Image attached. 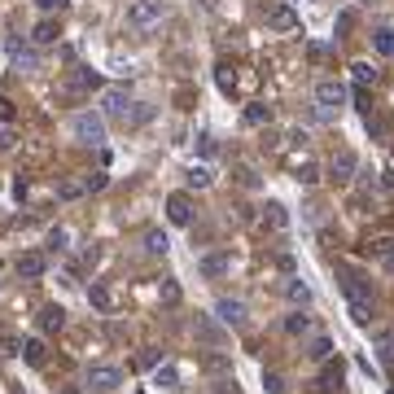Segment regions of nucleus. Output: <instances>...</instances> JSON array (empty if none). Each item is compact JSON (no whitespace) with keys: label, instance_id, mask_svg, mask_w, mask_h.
Wrapping results in <instances>:
<instances>
[{"label":"nucleus","instance_id":"obj_1","mask_svg":"<svg viewBox=\"0 0 394 394\" xmlns=\"http://www.w3.org/2000/svg\"><path fill=\"white\" fill-rule=\"evenodd\" d=\"M70 140L75 145H88V149H101L105 145V114L101 110H79V114H70Z\"/></svg>","mask_w":394,"mask_h":394},{"label":"nucleus","instance_id":"obj_2","mask_svg":"<svg viewBox=\"0 0 394 394\" xmlns=\"http://www.w3.org/2000/svg\"><path fill=\"white\" fill-rule=\"evenodd\" d=\"M162 22V0H131L127 5V27L131 31H153Z\"/></svg>","mask_w":394,"mask_h":394},{"label":"nucleus","instance_id":"obj_3","mask_svg":"<svg viewBox=\"0 0 394 394\" xmlns=\"http://www.w3.org/2000/svg\"><path fill=\"white\" fill-rule=\"evenodd\" d=\"M338 285L346 289V298H355V303H373V281H368L360 267H351V263L338 267Z\"/></svg>","mask_w":394,"mask_h":394},{"label":"nucleus","instance_id":"obj_4","mask_svg":"<svg viewBox=\"0 0 394 394\" xmlns=\"http://www.w3.org/2000/svg\"><path fill=\"white\" fill-rule=\"evenodd\" d=\"M88 386L101 390V394H114L118 386H123V368L118 364H92L88 368Z\"/></svg>","mask_w":394,"mask_h":394},{"label":"nucleus","instance_id":"obj_5","mask_svg":"<svg viewBox=\"0 0 394 394\" xmlns=\"http://www.w3.org/2000/svg\"><path fill=\"white\" fill-rule=\"evenodd\" d=\"M215 320L228 325V329H245L250 325V311H245L241 298H219V303H215Z\"/></svg>","mask_w":394,"mask_h":394},{"label":"nucleus","instance_id":"obj_6","mask_svg":"<svg viewBox=\"0 0 394 394\" xmlns=\"http://www.w3.org/2000/svg\"><path fill=\"white\" fill-rule=\"evenodd\" d=\"M101 114L105 118H123V123H127V118H131V92L127 88H105L101 92Z\"/></svg>","mask_w":394,"mask_h":394},{"label":"nucleus","instance_id":"obj_7","mask_svg":"<svg viewBox=\"0 0 394 394\" xmlns=\"http://www.w3.org/2000/svg\"><path fill=\"white\" fill-rule=\"evenodd\" d=\"M316 105H320V110H333V114H338L342 105H346V83H342V79H320V83H316Z\"/></svg>","mask_w":394,"mask_h":394},{"label":"nucleus","instance_id":"obj_8","mask_svg":"<svg viewBox=\"0 0 394 394\" xmlns=\"http://www.w3.org/2000/svg\"><path fill=\"white\" fill-rule=\"evenodd\" d=\"M355 171H360V158H355L351 149H338V153L329 158V180H333V184H351Z\"/></svg>","mask_w":394,"mask_h":394},{"label":"nucleus","instance_id":"obj_9","mask_svg":"<svg viewBox=\"0 0 394 394\" xmlns=\"http://www.w3.org/2000/svg\"><path fill=\"white\" fill-rule=\"evenodd\" d=\"M14 267H18L22 281H40L44 272H49V254H40V250H22V254L14 259Z\"/></svg>","mask_w":394,"mask_h":394},{"label":"nucleus","instance_id":"obj_10","mask_svg":"<svg viewBox=\"0 0 394 394\" xmlns=\"http://www.w3.org/2000/svg\"><path fill=\"white\" fill-rule=\"evenodd\" d=\"M166 219H171L175 228H188V223H193V197H188V193H171V197H166Z\"/></svg>","mask_w":394,"mask_h":394},{"label":"nucleus","instance_id":"obj_11","mask_svg":"<svg viewBox=\"0 0 394 394\" xmlns=\"http://www.w3.org/2000/svg\"><path fill=\"white\" fill-rule=\"evenodd\" d=\"M88 303H92V311H101V316H110L114 307H118V298H114V289L110 285H101V281H92L88 285Z\"/></svg>","mask_w":394,"mask_h":394},{"label":"nucleus","instance_id":"obj_12","mask_svg":"<svg viewBox=\"0 0 394 394\" xmlns=\"http://www.w3.org/2000/svg\"><path fill=\"white\" fill-rule=\"evenodd\" d=\"M35 325H40V333H62V329H66V311H62L57 303H49V307H40Z\"/></svg>","mask_w":394,"mask_h":394},{"label":"nucleus","instance_id":"obj_13","mask_svg":"<svg viewBox=\"0 0 394 394\" xmlns=\"http://www.w3.org/2000/svg\"><path fill=\"white\" fill-rule=\"evenodd\" d=\"M9 57H14L18 70H40V53L27 49V44H18V40H9Z\"/></svg>","mask_w":394,"mask_h":394},{"label":"nucleus","instance_id":"obj_14","mask_svg":"<svg viewBox=\"0 0 394 394\" xmlns=\"http://www.w3.org/2000/svg\"><path fill=\"white\" fill-rule=\"evenodd\" d=\"M153 386L158 390H180V368H175L171 360H162L158 368H153Z\"/></svg>","mask_w":394,"mask_h":394},{"label":"nucleus","instance_id":"obj_15","mask_svg":"<svg viewBox=\"0 0 394 394\" xmlns=\"http://www.w3.org/2000/svg\"><path fill=\"white\" fill-rule=\"evenodd\" d=\"M197 272H201L206 281H219L223 272H228V254H201V259H197Z\"/></svg>","mask_w":394,"mask_h":394},{"label":"nucleus","instance_id":"obj_16","mask_svg":"<svg viewBox=\"0 0 394 394\" xmlns=\"http://www.w3.org/2000/svg\"><path fill=\"white\" fill-rule=\"evenodd\" d=\"M285 298H289L294 307H311V285L298 281V276H289V281H285Z\"/></svg>","mask_w":394,"mask_h":394},{"label":"nucleus","instance_id":"obj_17","mask_svg":"<svg viewBox=\"0 0 394 394\" xmlns=\"http://www.w3.org/2000/svg\"><path fill=\"white\" fill-rule=\"evenodd\" d=\"M263 223L276 228V232H285V228H289V210H285L281 201H267V206H263Z\"/></svg>","mask_w":394,"mask_h":394},{"label":"nucleus","instance_id":"obj_18","mask_svg":"<svg viewBox=\"0 0 394 394\" xmlns=\"http://www.w3.org/2000/svg\"><path fill=\"white\" fill-rule=\"evenodd\" d=\"M184 180H188V188H210V184H215V171H210L206 162H193V166L184 171Z\"/></svg>","mask_w":394,"mask_h":394},{"label":"nucleus","instance_id":"obj_19","mask_svg":"<svg viewBox=\"0 0 394 394\" xmlns=\"http://www.w3.org/2000/svg\"><path fill=\"white\" fill-rule=\"evenodd\" d=\"M166 250H171V237H166L162 228H149V232H145V254H153V259H162Z\"/></svg>","mask_w":394,"mask_h":394},{"label":"nucleus","instance_id":"obj_20","mask_svg":"<svg viewBox=\"0 0 394 394\" xmlns=\"http://www.w3.org/2000/svg\"><path fill=\"white\" fill-rule=\"evenodd\" d=\"M338 386H342V364L338 360H325V373H320L316 390H338Z\"/></svg>","mask_w":394,"mask_h":394},{"label":"nucleus","instance_id":"obj_21","mask_svg":"<svg viewBox=\"0 0 394 394\" xmlns=\"http://www.w3.org/2000/svg\"><path fill=\"white\" fill-rule=\"evenodd\" d=\"M285 333H289V338H307V333H311V316H303V307H298L294 316H285Z\"/></svg>","mask_w":394,"mask_h":394},{"label":"nucleus","instance_id":"obj_22","mask_svg":"<svg viewBox=\"0 0 394 394\" xmlns=\"http://www.w3.org/2000/svg\"><path fill=\"white\" fill-rule=\"evenodd\" d=\"M18 355H22L31 368H40V364H44V342H40V338H27V342L18 346Z\"/></svg>","mask_w":394,"mask_h":394},{"label":"nucleus","instance_id":"obj_23","mask_svg":"<svg viewBox=\"0 0 394 394\" xmlns=\"http://www.w3.org/2000/svg\"><path fill=\"white\" fill-rule=\"evenodd\" d=\"M373 346H377V355L386 364H394V329H381V333H373Z\"/></svg>","mask_w":394,"mask_h":394},{"label":"nucleus","instance_id":"obj_24","mask_svg":"<svg viewBox=\"0 0 394 394\" xmlns=\"http://www.w3.org/2000/svg\"><path fill=\"white\" fill-rule=\"evenodd\" d=\"M373 53H377V57H394V31H390V27L373 31Z\"/></svg>","mask_w":394,"mask_h":394},{"label":"nucleus","instance_id":"obj_25","mask_svg":"<svg viewBox=\"0 0 394 394\" xmlns=\"http://www.w3.org/2000/svg\"><path fill=\"white\" fill-rule=\"evenodd\" d=\"M267 27H276V31H294L298 27V18H294V9H272V14H267Z\"/></svg>","mask_w":394,"mask_h":394},{"label":"nucleus","instance_id":"obj_26","mask_svg":"<svg viewBox=\"0 0 394 394\" xmlns=\"http://www.w3.org/2000/svg\"><path fill=\"white\" fill-rule=\"evenodd\" d=\"M351 79L360 83V88H368V83H377V70H373V62H351Z\"/></svg>","mask_w":394,"mask_h":394},{"label":"nucleus","instance_id":"obj_27","mask_svg":"<svg viewBox=\"0 0 394 394\" xmlns=\"http://www.w3.org/2000/svg\"><path fill=\"white\" fill-rule=\"evenodd\" d=\"M346 303H351V320H355L360 329L373 325V303H355V298H346Z\"/></svg>","mask_w":394,"mask_h":394},{"label":"nucleus","instance_id":"obj_28","mask_svg":"<svg viewBox=\"0 0 394 394\" xmlns=\"http://www.w3.org/2000/svg\"><path fill=\"white\" fill-rule=\"evenodd\" d=\"M294 180H298V184H316V180H320V166H316V162H298V166H294Z\"/></svg>","mask_w":394,"mask_h":394},{"label":"nucleus","instance_id":"obj_29","mask_svg":"<svg viewBox=\"0 0 394 394\" xmlns=\"http://www.w3.org/2000/svg\"><path fill=\"white\" fill-rule=\"evenodd\" d=\"M158 298H162L166 307H175V303L184 298V294H180V281H162V285H158Z\"/></svg>","mask_w":394,"mask_h":394},{"label":"nucleus","instance_id":"obj_30","mask_svg":"<svg viewBox=\"0 0 394 394\" xmlns=\"http://www.w3.org/2000/svg\"><path fill=\"white\" fill-rule=\"evenodd\" d=\"M307 355H311V360H320V364H325V360H333V338H316Z\"/></svg>","mask_w":394,"mask_h":394},{"label":"nucleus","instance_id":"obj_31","mask_svg":"<svg viewBox=\"0 0 394 394\" xmlns=\"http://www.w3.org/2000/svg\"><path fill=\"white\" fill-rule=\"evenodd\" d=\"M31 40H35V44H53V40H57V27H53V22H49V18H44V22H40V27H35V31H31Z\"/></svg>","mask_w":394,"mask_h":394},{"label":"nucleus","instance_id":"obj_32","mask_svg":"<svg viewBox=\"0 0 394 394\" xmlns=\"http://www.w3.org/2000/svg\"><path fill=\"white\" fill-rule=\"evenodd\" d=\"M49 250H53V254L70 250V232H66V228H53V232H49Z\"/></svg>","mask_w":394,"mask_h":394},{"label":"nucleus","instance_id":"obj_33","mask_svg":"<svg viewBox=\"0 0 394 394\" xmlns=\"http://www.w3.org/2000/svg\"><path fill=\"white\" fill-rule=\"evenodd\" d=\"M83 193H88V188H83V184H75V180L57 184V197H62V201H75V197H83Z\"/></svg>","mask_w":394,"mask_h":394},{"label":"nucleus","instance_id":"obj_34","mask_svg":"<svg viewBox=\"0 0 394 394\" xmlns=\"http://www.w3.org/2000/svg\"><path fill=\"white\" fill-rule=\"evenodd\" d=\"M267 118H272V110H263V105H250V110H245V123H267Z\"/></svg>","mask_w":394,"mask_h":394},{"label":"nucleus","instance_id":"obj_35","mask_svg":"<svg viewBox=\"0 0 394 394\" xmlns=\"http://www.w3.org/2000/svg\"><path fill=\"white\" fill-rule=\"evenodd\" d=\"M31 5L40 9L44 18H49V14H57V9H66V0H31Z\"/></svg>","mask_w":394,"mask_h":394},{"label":"nucleus","instance_id":"obj_36","mask_svg":"<svg viewBox=\"0 0 394 394\" xmlns=\"http://www.w3.org/2000/svg\"><path fill=\"white\" fill-rule=\"evenodd\" d=\"M263 386H267V394H285V377L281 373H267V377H263Z\"/></svg>","mask_w":394,"mask_h":394},{"label":"nucleus","instance_id":"obj_37","mask_svg":"<svg viewBox=\"0 0 394 394\" xmlns=\"http://www.w3.org/2000/svg\"><path fill=\"white\" fill-rule=\"evenodd\" d=\"M351 27H355V9H342L338 14V35H346Z\"/></svg>","mask_w":394,"mask_h":394},{"label":"nucleus","instance_id":"obj_38","mask_svg":"<svg viewBox=\"0 0 394 394\" xmlns=\"http://www.w3.org/2000/svg\"><path fill=\"white\" fill-rule=\"evenodd\" d=\"M75 88H97V70H79V75H75Z\"/></svg>","mask_w":394,"mask_h":394},{"label":"nucleus","instance_id":"obj_39","mask_svg":"<svg viewBox=\"0 0 394 394\" xmlns=\"http://www.w3.org/2000/svg\"><path fill=\"white\" fill-rule=\"evenodd\" d=\"M83 188H88V193H97V188H105V171H92L88 180H83Z\"/></svg>","mask_w":394,"mask_h":394},{"label":"nucleus","instance_id":"obj_40","mask_svg":"<svg viewBox=\"0 0 394 394\" xmlns=\"http://www.w3.org/2000/svg\"><path fill=\"white\" fill-rule=\"evenodd\" d=\"M14 127H0V153H9V149H14Z\"/></svg>","mask_w":394,"mask_h":394},{"label":"nucleus","instance_id":"obj_41","mask_svg":"<svg viewBox=\"0 0 394 394\" xmlns=\"http://www.w3.org/2000/svg\"><path fill=\"white\" fill-rule=\"evenodd\" d=\"M307 57H311V62H325L329 49H325V44H307Z\"/></svg>","mask_w":394,"mask_h":394},{"label":"nucleus","instance_id":"obj_42","mask_svg":"<svg viewBox=\"0 0 394 394\" xmlns=\"http://www.w3.org/2000/svg\"><path fill=\"white\" fill-rule=\"evenodd\" d=\"M197 333H201V338H210V342H219V329H215L210 320H201V325H197Z\"/></svg>","mask_w":394,"mask_h":394},{"label":"nucleus","instance_id":"obj_43","mask_svg":"<svg viewBox=\"0 0 394 394\" xmlns=\"http://www.w3.org/2000/svg\"><path fill=\"white\" fill-rule=\"evenodd\" d=\"M140 364H149V368H158L162 360H158V351H153V346H145V351H140Z\"/></svg>","mask_w":394,"mask_h":394},{"label":"nucleus","instance_id":"obj_44","mask_svg":"<svg viewBox=\"0 0 394 394\" xmlns=\"http://www.w3.org/2000/svg\"><path fill=\"white\" fill-rule=\"evenodd\" d=\"M9 118H14V105H9L5 97H0V123H9Z\"/></svg>","mask_w":394,"mask_h":394}]
</instances>
